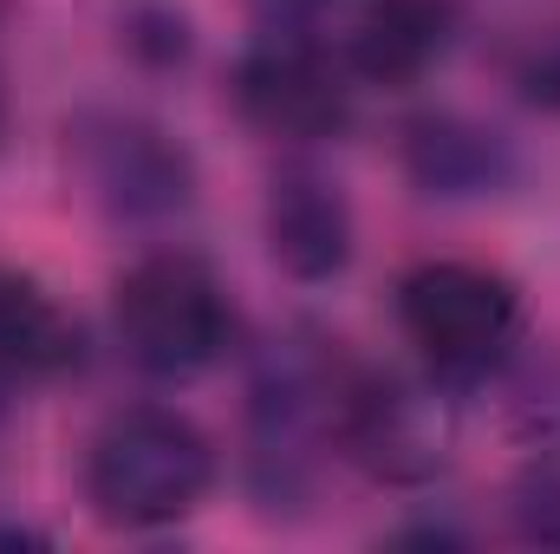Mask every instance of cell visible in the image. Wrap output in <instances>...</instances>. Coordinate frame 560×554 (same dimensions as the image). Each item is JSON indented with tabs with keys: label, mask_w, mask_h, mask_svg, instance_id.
<instances>
[{
	"label": "cell",
	"mask_w": 560,
	"mask_h": 554,
	"mask_svg": "<svg viewBox=\"0 0 560 554\" xmlns=\"http://www.w3.org/2000/svg\"><path fill=\"white\" fill-rule=\"evenodd\" d=\"M398 326L443 385H469L515 346L522 293L509 275L476 262H423L398 287Z\"/></svg>",
	"instance_id": "cell-3"
},
{
	"label": "cell",
	"mask_w": 560,
	"mask_h": 554,
	"mask_svg": "<svg viewBox=\"0 0 560 554\" xmlns=\"http://www.w3.org/2000/svg\"><path fill=\"white\" fill-rule=\"evenodd\" d=\"M79 359V326L33 275L0 268V412L59 379Z\"/></svg>",
	"instance_id": "cell-8"
},
{
	"label": "cell",
	"mask_w": 560,
	"mask_h": 554,
	"mask_svg": "<svg viewBox=\"0 0 560 554\" xmlns=\"http://www.w3.org/2000/svg\"><path fill=\"white\" fill-rule=\"evenodd\" d=\"M79 163H85L92 196L112 216H125V222L176 216L196 196L189 150L176 138H163L156 125H143V118H98V125H85L79 131Z\"/></svg>",
	"instance_id": "cell-6"
},
{
	"label": "cell",
	"mask_w": 560,
	"mask_h": 554,
	"mask_svg": "<svg viewBox=\"0 0 560 554\" xmlns=\"http://www.w3.org/2000/svg\"><path fill=\"white\" fill-rule=\"evenodd\" d=\"M515 522L528 542H555L560 549V470H535L515 489Z\"/></svg>",
	"instance_id": "cell-12"
},
{
	"label": "cell",
	"mask_w": 560,
	"mask_h": 554,
	"mask_svg": "<svg viewBox=\"0 0 560 554\" xmlns=\"http://www.w3.org/2000/svg\"><path fill=\"white\" fill-rule=\"evenodd\" d=\"M509 79H515V92H522L528 105H548V112H560V33H535V39L515 53Z\"/></svg>",
	"instance_id": "cell-11"
},
{
	"label": "cell",
	"mask_w": 560,
	"mask_h": 554,
	"mask_svg": "<svg viewBox=\"0 0 560 554\" xmlns=\"http://www.w3.org/2000/svg\"><path fill=\"white\" fill-rule=\"evenodd\" d=\"M405 170L423 196H489L509 183V143L476 118L436 112L405 131Z\"/></svg>",
	"instance_id": "cell-10"
},
{
	"label": "cell",
	"mask_w": 560,
	"mask_h": 554,
	"mask_svg": "<svg viewBox=\"0 0 560 554\" xmlns=\"http://www.w3.org/2000/svg\"><path fill=\"white\" fill-rule=\"evenodd\" d=\"M235 105L255 131L280 143L332 138L352 112L346 66L306 33H261L235 66Z\"/></svg>",
	"instance_id": "cell-4"
},
{
	"label": "cell",
	"mask_w": 560,
	"mask_h": 554,
	"mask_svg": "<svg viewBox=\"0 0 560 554\" xmlns=\"http://www.w3.org/2000/svg\"><path fill=\"white\" fill-rule=\"evenodd\" d=\"M287 7H319V0H287Z\"/></svg>",
	"instance_id": "cell-13"
},
{
	"label": "cell",
	"mask_w": 560,
	"mask_h": 554,
	"mask_svg": "<svg viewBox=\"0 0 560 554\" xmlns=\"http://www.w3.org/2000/svg\"><path fill=\"white\" fill-rule=\"evenodd\" d=\"M0 131H7V99H0Z\"/></svg>",
	"instance_id": "cell-14"
},
{
	"label": "cell",
	"mask_w": 560,
	"mask_h": 554,
	"mask_svg": "<svg viewBox=\"0 0 560 554\" xmlns=\"http://www.w3.org/2000/svg\"><path fill=\"white\" fill-rule=\"evenodd\" d=\"M112 326L125 359L150 379H196L229 353L235 313L209 262L183 249H156L138 268H125L112 293Z\"/></svg>",
	"instance_id": "cell-2"
},
{
	"label": "cell",
	"mask_w": 560,
	"mask_h": 554,
	"mask_svg": "<svg viewBox=\"0 0 560 554\" xmlns=\"http://www.w3.org/2000/svg\"><path fill=\"white\" fill-rule=\"evenodd\" d=\"M268 255L293 280H332L352 262V203L313 170H287L268 189Z\"/></svg>",
	"instance_id": "cell-7"
},
{
	"label": "cell",
	"mask_w": 560,
	"mask_h": 554,
	"mask_svg": "<svg viewBox=\"0 0 560 554\" xmlns=\"http://www.w3.org/2000/svg\"><path fill=\"white\" fill-rule=\"evenodd\" d=\"M332 437L365 470H378L392 483H411V476L443 470V457H450V412L430 392H411V385H398L385 372H352L346 392H339Z\"/></svg>",
	"instance_id": "cell-5"
},
{
	"label": "cell",
	"mask_w": 560,
	"mask_h": 554,
	"mask_svg": "<svg viewBox=\"0 0 560 554\" xmlns=\"http://www.w3.org/2000/svg\"><path fill=\"white\" fill-rule=\"evenodd\" d=\"M215 443L170 405H131L98 424L85 450V496L112 529H170L202 509Z\"/></svg>",
	"instance_id": "cell-1"
},
{
	"label": "cell",
	"mask_w": 560,
	"mask_h": 554,
	"mask_svg": "<svg viewBox=\"0 0 560 554\" xmlns=\"http://www.w3.org/2000/svg\"><path fill=\"white\" fill-rule=\"evenodd\" d=\"M456 39V0H372L346 66L372 85H418Z\"/></svg>",
	"instance_id": "cell-9"
}]
</instances>
